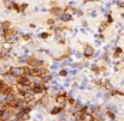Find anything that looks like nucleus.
Instances as JSON below:
<instances>
[{
    "instance_id": "f257e3e1",
    "label": "nucleus",
    "mask_w": 124,
    "mask_h": 121,
    "mask_svg": "<svg viewBox=\"0 0 124 121\" xmlns=\"http://www.w3.org/2000/svg\"><path fill=\"white\" fill-rule=\"evenodd\" d=\"M9 74L15 77L16 79L19 77H24V66H13L9 70Z\"/></svg>"
},
{
    "instance_id": "f03ea898",
    "label": "nucleus",
    "mask_w": 124,
    "mask_h": 121,
    "mask_svg": "<svg viewBox=\"0 0 124 121\" xmlns=\"http://www.w3.org/2000/svg\"><path fill=\"white\" fill-rule=\"evenodd\" d=\"M56 103L58 104V105H60V107H65L66 105V103H68V95H66V92H63V94H59L57 97H56Z\"/></svg>"
},
{
    "instance_id": "7ed1b4c3",
    "label": "nucleus",
    "mask_w": 124,
    "mask_h": 121,
    "mask_svg": "<svg viewBox=\"0 0 124 121\" xmlns=\"http://www.w3.org/2000/svg\"><path fill=\"white\" fill-rule=\"evenodd\" d=\"M94 47H92L90 44H87L86 47H84V49H83V56L84 58H87V59H89V58H93V55H94Z\"/></svg>"
},
{
    "instance_id": "20e7f679",
    "label": "nucleus",
    "mask_w": 124,
    "mask_h": 121,
    "mask_svg": "<svg viewBox=\"0 0 124 121\" xmlns=\"http://www.w3.org/2000/svg\"><path fill=\"white\" fill-rule=\"evenodd\" d=\"M12 115H13V114H12V111H11L10 109H5L4 113L1 114V116H0V121H7Z\"/></svg>"
},
{
    "instance_id": "39448f33",
    "label": "nucleus",
    "mask_w": 124,
    "mask_h": 121,
    "mask_svg": "<svg viewBox=\"0 0 124 121\" xmlns=\"http://www.w3.org/2000/svg\"><path fill=\"white\" fill-rule=\"evenodd\" d=\"M31 91H33L34 95H41V94L45 91V89H43V84H42V85H33Z\"/></svg>"
},
{
    "instance_id": "423d86ee",
    "label": "nucleus",
    "mask_w": 124,
    "mask_h": 121,
    "mask_svg": "<svg viewBox=\"0 0 124 121\" xmlns=\"http://www.w3.org/2000/svg\"><path fill=\"white\" fill-rule=\"evenodd\" d=\"M64 11H65V9H63V7H53V9L51 10V12H52L53 15L58 16V17H60V16L64 13Z\"/></svg>"
},
{
    "instance_id": "0eeeda50",
    "label": "nucleus",
    "mask_w": 124,
    "mask_h": 121,
    "mask_svg": "<svg viewBox=\"0 0 124 121\" xmlns=\"http://www.w3.org/2000/svg\"><path fill=\"white\" fill-rule=\"evenodd\" d=\"M62 111H63V107H60V105H56V107L52 108L51 114H52V115H58V114H60Z\"/></svg>"
},
{
    "instance_id": "6e6552de",
    "label": "nucleus",
    "mask_w": 124,
    "mask_h": 121,
    "mask_svg": "<svg viewBox=\"0 0 124 121\" xmlns=\"http://www.w3.org/2000/svg\"><path fill=\"white\" fill-rule=\"evenodd\" d=\"M59 19H60L62 22H65V23H66V22H70V21L72 19V16H70V15H68V13L64 12V13L59 17Z\"/></svg>"
},
{
    "instance_id": "1a4fd4ad",
    "label": "nucleus",
    "mask_w": 124,
    "mask_h": 121,
    "mask_svg": "<svg viewBox=\"0 0 124 121\" xmlns=\"http://www.w3.org/2000/svg\"><path fill=\"white\" fill-rule=\"evenodd\" d=\"M41 79H42V84L45 85L46 83H48V82H51V80H52V76L47 73V74H46V76H43V77H42Z\"/></svg>"
},
{
    "instance_id": "9d476101",
    "label": "nucleus",
    "mask_w": 124,
    "mask_h": 121,
    "mask_svg": "<svg viewBox=\"0 0 124 121\" xmlns=\"http://www.w3.org/2000/svg\"><path fill=\"white\" fill-rule=\"evenodd\" d=\"M123 52V49L122 48H116V52H114V54H113V58H118L119 56V54Z\"/></svg>"
},
{
    "instance_id": "9b49d317",
    "label": "nucleus",
    "mask_w": 124,
    "mask_h": 121,
    "mask_svg": "<svg viewBox=\"0 0 124 121\" xmlns=\"http://www.w3.org/2000/svg\"><path fill=\"white\" fill-rule=\"evenodd\" d=\"M4 4H5V6H6L7 9H10V10L13 9V1H5Z\"/></svg>"
},
{
    "instance_id": "f8f14e48",
    "label": "nucleus",
    "mask_w": 124,
    "mask_h": 121,
    "mask_svg": "<svg viewBox=\"0 0 124 121\" xmlns=\"http://www.w3.org/2000/svg\"><path fill=\"white\" fill-rule=\"evenodd\" d=\"M68 74H69V72L66 70H60L59 71V76L60 77H68Z\"/></svg>"
},
{
    "instance_id": "ddd939ff",
    "label": "nucleus",
    "mask_w": 124,
    "mask_h": 121,
    "mask_svg": "<svg viewBox=\"0 0 124 121\" xmlns=\"http://www.w3.org/2000/svg\"><path fill=\"white\" fill-rule=\"evenodd\" d=\"M90 70H92L93 72H98V71H99V66H98L96 64H93V65L90 66Z\"/></svg>"
},
{
    "instance_id": "4468645a",
    "label": "nucleus",
    "mask_w": 124,
    "mask_h": 121,
    "mask_svg": "<svg viewBox=\"0 0 124 121\" xmlns=\"http://www.w3.org/2000/svg\"><path fill=\"white\" fill-rule=\"evenodd\" d=\"M39 37H40V38H42V40H46V38L48 37V33H42V34H40V35H39Z\"/></svg>"
},
{
    "instance_id": "2eb2a0df",
    "label": "nucleus",
    "mask_w": 124,
    "mask_h": 121,
    "mask_svg": "<svg viewBox=\"0 0 124 121\" xmlns=\"http://www.w3.org/2000/svg\"><path fill=\"white\" fill-rule=\"evenodd\" d=\"M30 34H23V40H25V41H28V40H30Z\"/></svg>"
},
{
    "instance_id": "dca6fc26",
    "label": "nucleus",
    "mask_w": 124,
    "mask_h": 121,
    "mask_svg": "<svg viewBox=\"0 0 124 121\" xmlns=\"http://www.w3.org/2000/svg\"><path fill=\"white\" fill-rule=\"evenodd\" d=\"M116 5H118V7L122 9V7H124V1H117Z\"/></svg>"
},
{
    "instance_id": "f3484780",
    "label": "nucleus",
    "mask_w": 124,
    "mask_h": 121,
    "mask_svg": "<svg viewBox=\"0 0 124 121\" xmlns=\"http://www.w3.org/2000/svg\"><path fill=\"white\" fill-rule=\"evenodd\" d=\"M36 119H37L39 121H40V120H42V119H43V116H42V114H40V113H37V114H36Z\"/></svg>"
},
{
    "instance_id": "a211bd4d",
    "label": "nucleus",
    "mask_w": 124,
    "mask_h": 121,
    "mask_svg": "<svg viewBox=\"0 0 124 121\" xmlns=\"http://www.w3.org/2000/svg\"><path fill=\"white\" fill-rule=\"evenodd\" d=\"M82 55H83L82 53H80V52H76V58H77V59H81V58H82Z\"/></svg>"
},
{
    "instance_id": "6ab92c4d",
    "label": "nucleus",
    "mask_w": 124,
    "mask_h": 121,
    "mask_svg": "<svg viewBox=\"0 0 124 121\" xmlns=\"http://www.w3.org/2000/svg\"><path fill=\"white\" fill-rule=\"evenodd\" d=\"M96 15H98V13H96L95 11H92V12H90V17H93V18H95V17H96Z\"/></svg>"
},
{
    "instance_id": "aec40b11",
    "label": "nucleus",
    "mask_w": 124,
    "mask_h": 121,
    "mask_svg": "<svg viewBox=\"0 0 124 121\" xmlns=\"http://www.w3.org/2000/svg\"><path fill=\"white\" fill-rule=\"evenodd\" d=\"M107 114H108V116H110V117H111V119H114V117H116V115H114V114H113V113H111V111H108V113H107Z\"/></svg>"
},
{
    "instance_id": "412c9836",
    "label": "nucleus",
    "mask_w": 124,
    "mask_h": 121,
    "mask_svg": "<svg viewBox=\"0 0 124 121\" xmlns=\"http://www.w3.org/2000/svg\"><path fill=\"white\" fill-rule=\"evenodd\" d=\"M107 18H108V19H107V23H108V24H111V23L113 22V19H112V17H111V16H108Z\"/></svg>"
},
{
    "instance_id": "4be33fe9",
    "label": "nucleus",
    "mask_w": 124,
    "mask_h": 121,
    "mask_svg": "<svg viewBox=\"0 0 124 121\" xmlns=\"http://www.w3.org/2000/svg\"><path fill=\"white\" fill-rule=\"evenodd\" d=\"M99 55H100V52L98 50V52H94V55H93V56H94V58H99Z\"/></svg>"
},
{
    "instance_id": "5701e85b",
    "label": "nucleus",
    "mask_w": 124,
    "mask_h": 121,
    "mask_svg": "<svg viewBox=\"0 0 124 121\" xmlns=\"http://www.w3.org/2000/svg\"><path fill=\"white\" fill-rule=\"evenodd\" d=\"M58 66H59V65H58V64H53V65H52V67H51V68H52V70H57V68H58Z\"/></svg>"
},
{
    "instance_id": "b1692460",
    "label": "nucleus",
    "mask_w": 124,
    "mask_h": 121,
    "mask_svg": "<svg viewBox=\"0 0 124 121\" xmlns=\"http://www.w3.org/2000/svg\"><path fill=\"white\" fill-rule=\"evenodd\" d=\"M70 74H72V76H76V74H77V71H76V70H72V71H70Z\"/></svg>"
},
{
    "instance_id": "393cba45",
    "label": "nucleus",
    "mask_w": 124,
    "mask_h": 121,
    "mask_svg": "<svg viewBox=\"0 0 124 121\" xmlns=\"http://www.w3.org/2000/svg\"><path fill=\"white\" fill-rule=\"evenodd\" d=\"M100 11H101V12H104V13H105V12H106V11H107V10H106V7H100Z\"/></svg>"
},
{
    "instance_id": "a878e982",
    "label": "nucleus",
    "mask_w": 124,
    "mask_h": 121,
    "mask_svg": "<svg viewBox=\"0 0 124 121\" xmlns=\"http://www.w3.org/2000/svg\"><path fill=\"white\" fill-rule=\"evenodd\" d=\"M33 121H39V120H37V119H34V120H33Z\"/></svg>"
}]
</instances>
